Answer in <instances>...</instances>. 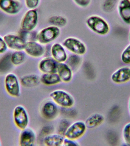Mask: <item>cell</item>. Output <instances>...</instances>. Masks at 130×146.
<instances>
[{
  "label": "cell",
  "instance_id": "1",
  "mask_svg": "<svg viewBox=\"0 0 130 146\" xmlns=\"http://www.w3.org/2000/svg\"><path fill=\"white\" fill-rule=\"evenodd\" d=\"M21 84L16 74L7 73L4 80L5 90L7 94L13 98H18L21 94Z\"/></svg>",
  "mask_w": 130,
  "mask_h": 146
},
{
  "label": "cell",
  "instance_id": "2",
  "mask_svg": "<svg viewBox=\"0 0 130 146\" xmlns=\"http://www.w3.org/2000/svg\"><path fill=\"white\" fill-rule=\"evenodd\" d=\"M86 23L90 29L99 35H105L109 33L110 30L109 24L100 16H90L87 19Z\"/></svg>",
  "mask_w": 130,
  "mask_h": 146
},
{
  "label": "cell",
  "instance_id": "3",
  "mask_svg": "<svg viewBox=\"0 0 130 146\" xmlns=\"http://www.w3.org/2000/svg\"><path fill=\"white\" fill-rule=\"evenodd\" d=\"M14 124L18 129L23 130L28 127L29 116L26 108L22 105L16 106L13 112Z\"/></svg>",
  "mask_w": 130,
  "mask_h": 146
},
{
  "label": "cell",
  "instance_id": "4",
  "mask_svg": "<svg viewBox=\"0 0 130 146\" xmlns=\"http://www.w3.org/2000/svg\"><path fill=\"white\" fill-rule=\"evenodd\" d=\"M60 29L55 26H50L43 28L36 35V40L41 44H47L51 43L59 36Z\"/></svg>",
  "mask_w": 130,
  "mask_h": 146
},
{
  "label": "cell",
  "instance_id": "5",
  "mask_svg": "<svg viewBox=\"0 0 130 146\" xmlns=\"http://www.w3.org/2000/svg\"><path fill=\"white\" fill-rule=\"evenodd\" d=\"M50 96L55 103L62 107L69 108L74 104L73 97L63 90H55L50 94Z\"/></svg>",
  "mask_w": 130,
  "mask_h": 146
},
{
  "label": "cell",
  "instance_id": "6",
  "mask_svg": "<svg viewBox=\"0 0 130 146\" xmlns=\"http://www.w3.org/2000/svg\"><path fill=\"white\" fill-rule=\"evenodd\" d=\"M38 21V14L35 9H29L23 17L21 28L23 30L32 31L35 28Z\"/></svg>",
  "mask_w": 130,
  "mask_h": 146
},
{
  "label": "cell",
  "instance_id": "7",
  "mask_svg": "<svg viewBox=\"0 0 130 146\" xmlns=\"http://www.w3.org/2000/svg\"><path fill=\"white\" fill-rule=\"evenodd\" d=\"M63 45L68 51L78 55H83L86 52L85 44L75 38H67L64 40Z\"/></svg>",
  "mask_w": 130,
  "mask_h": 146
},
{
  "label": "cell",
  "instance_id": "8",
  "mask_svg": "<svg viewBox=\"0 0 130 146\" xmlns=\"http://www.w3.org/2000/svg\"><path fill=\"white\" fill-rule=\"evenodd\" d=\"M8 48L14 51H23L26 42L19 34L9 33L3 36Z\"/></svg>",
  "mask_w": 130,
  "mask_h": 146
},
{
  "label": "cell",
  "instance_id": "9",
  "mask_svg": "<svg viewBox=\"0 0 130 146\" xmlns=\"http://www.w3.org/2000/svg\"><path fill=\"white\" fill-rule=\"evenodd\" d=\"M22 8V3L19 0H0V10L8 15H16Z\"/></svg>",
  "mask_w": 130,
  "mask_h": 146
},
{
  "label": "cell",
  "instance_id": "10",
  "mask_svg": "<svg viewBox=\"0 0 130 146\" xmlns=\"http://www.w3.org/2000/svg\"><path fill=\"white\" fill-rule=\"evenodd\" d=\"M86 128L84 122L81 121H76L69 125L64 135L67 139L75 140L84 135Z\"/></svg>",
  "mask_w": 130,
  "mask_h": 146
},
{
  "label": "cell",
  "instance_id": "11",
  "mask_svg": "<svg viewBox=\"0 0 130 146\" xmlns=\"http://www.w3.org/2000/svg\"><path fill=\"white\" fill-rule=\"evenodd\" d=\"M113 83L117 84H125L130 81V67L124 66L115 70L111 76Z\"/></svg>",
  "mask_w": 130,
  "mask_h": 146
},
{
  "label": "cell",
  "instance_id": "12",
  "mask_svg": "<svg viewBox=\"0 0 130 146\" xmlns=\"http://www.w3.org/2000/svg\"><path fill=\"white\" fill-rule=\"evenodd\" d=\"M24 51L29 56L34 58H40L44 53V49L40 43L34 40L26 42Z\"/></svg>",
  "mask_w": 130,
  "mask_h": 146
},
{
  "label": "cell",
  "instance_id": "13",
  "mask_svg": "<svg viewBox=\"0 0 130 146\" xmlns=\"http://www.w3.org/2000/svg\"><path fill=\"white\" fill-rule=\"evenodd\" d=\"M36 136L35 132L30 128L21 130L19 135V144L21 146H32L35 144Z\"/></svg>",
  "mask_w": 130,
  "mask_h": 146
},
{
  "label": "cell",
  "instance_id": "14",
  "mask_svg": "<svg viewBox=\"0 0 130 146\" xmlns=\"http://www.w3.org/2000/svg\"><path fill=\"white\" fill-rule=\"evenodd\" d=\"M117 8L121 19L125 23L130 25V0H120Z\"/></svg>",
  "mask_w": 130,
  "mask_h": 146
},
{
  "label": "cell",
  "instance_id": "15",
  "mask_svg": "<svg viewBox=\"0 0 130 146\" xmlns=\"http://www.w3.org/2000/svg\"><path fill=\"white\" fill-rule=\"evenodd\" d=\"M58 63L53 58L42 59L38 64V68L43 74L57 73Z\"/></svg>",
  "mask_w": 130,
  "mask_h": 146
},
{
  "label": "cell",
  "instance_id": "16",
  "mask_svg": "<svg viewBox=\"0 0 130 146\" xmlns=\"http://www.w3.org/2000/svg\"><path fill=\"white\" fill-rule=\"evenodd\" d=\"M51 54L52 58L59 63H63L66 61L67 55L64 47L59 43L52 45L51 48Z\"/></svg>",
  "mask_w": 130,
  "mask_h": 146
},
{
  "label": "cell",
  "instance_id": "17",
  "mask_svg": "<svg viewBox=\"0 0 130 146\" xmlns=\"http://www.w3.org/2000/svg\"><path fill=\"white\" fill-rule=\"evenodd\" d=\"M57 73L62 82H69L72 78V72L71 68L66 64L59 63L57 67Z\"/></svg>",
  "mask_w": 130,
  "mask_h": 146
},
{
  "label": "cell",
  "instance_id": "18",
  "mask_svg": "<svg viewBox=\"0 0 130 146\" xmlns=\"http://www.w3.org/2000/svg\"><path fill=\"white\" fill-rule=\"evenodd\" d=\"M104 120L105 117L103 115L96 113L89 116L84 123L87 128L93 129L101 125Z\"/></svg>",
  "mask_w": 130,
  "mask_h": 146
},
{
  "label": "cell",
  "instance_id": "19",
  "mask_svg": "<svg viewBox=\"0 0 130 146\" xmlns=\"http://www.w3.org/2000/svg\"><path fill=\"white\" fill-rule=\"evenodd\" d=\"M21 84L26 88H32L38 85L40 78L38 76L35 74H29L25 75L20 80Z\"/></svg>",
  "mask_w": 130,
  "mask_h": 146
},
{
  "label": "cell",
  "instance_id": "20",
  "mask_svg": "<svg viewBox=\"0 0 130 146\" xmlns=\"http://www.w3.org/2000/svg\"><path fill=\"white\" fill-rule=\"evenodd\" d=\"M40 80L43 84L46 85H55L61 81L57 73L43 74L41 76Z\"/></svg>",
  "mask_w": 130,
  "mask_h": 146
},
{
  "label": "cell",
  "instance_id": "21",
  "mask_svg": "<svg viewBox=\"0 0 130 146\" xmlns=\"http://www.w3.org/2000/svg\"><path fill=\"white\" fill-rule=\"evenodd\" d=\"M64 138L60 134H51L44 139V144L48 146H59L63 145Z\"/></svg>",
  "mask_w": 130,
  "mask_h": 146
},
{
  "label": "cell",
  "instance_id": "22",
  "mask_svg": "<svg viewBox=\"0 0 130 146\" xmlns=\"http://www.w3.org/2000/svg\"><path fill=\"white\" fill-rule=\"evenodd\" d=\"M42 114L47 118H53L56 115L58 108L53 103L48 102L43 105L42 107Z\"/></svg>",
  "mask_w": 130,
  "mask_h": 146
},
{
  "label": "cell",
  "instance_id": "23",
  "mask_svg": "<svg viewBox=\"0 0 130 146\" xmlns=\"http://www.w3.org/2000/svg\"><path fill=\"white\" fill-rule=\"evenodd\" d=\"M11 54H5L0 59V73L1 74L8 73L13 66L11 62Z\"/></svg>",
  "mask_w": 130,
  "mask_h": 146
},
{
  "label": "cell",
  "instance_id": "24",
  "mask_svg": "<svg viewBox=\"0 0 130 146\" xmlns=\"http://www.w3.org/2000/svg\"><path fill=\"white\" fill-rule=\"evenodd\" d=\"M10 57L13 66H18L22 64L25 61L26 54L22 51H15L11 54Z\"/></svg>",
  "mask_w": 130,
  "mask_h": 146
},
{
  "label": "cell",
  "instance_id": "25",
  "mask_svg": "<svg viewBox=\"0 0 130 146\" xmlns=\"http://www.w3.org/2000/svg\"><path fill=\"white\" fill-rule=\"evenodd\" d=\"M49 22L53 26L57 27H63L67 25V19L64 17L60 15L52 16L49 19Z\"/></svg>",
  "mask_w": 130,
  "mask_h": 146
},
{
  "label": "cell",
  "instance_id": "26",
  "mask_svg": "<svg viewBox=\"0 0 130 146\" xmlns=\"http://www.w3.org/2000/svg\"><path fill=\"white\" fill-rule=\"evenodd\" d=\"M122 135L125 144L130 146V122L126 123L123 127Z\"/></svg>",
  "mask_w": 130,
  "mask_h": 146
},
{
  "label": "cell",
  "instance_id": "27",
  "mask_svg": "<svg viewBox=\"0 0 130 146\" xmlns=\"http://www.w3.org/2000/svg\"><path fill=\"white\" fill-rule=\"evenodd\" d=\"M67 65L71 68H75L79 65L81 61V58L79 55L73 54L67 59Z\"/></svg>",
  "mask_w": 130,
  "mask_h": 146
},
{
  "label": "cell",
  "instance_id": "28",
  "mask_svg": "<svg viewBox=\"0 0 130 146\" xmlns=\"http://www.w3.org/2000/svg\"><path fill=\"white\" fill-rule=\"evenodd\" d=\"M117 4V0H105L103 4V9L105 12L112 11Z\"/></svg>",
  "mask_w": 130,
  "mask_h": 146
},
{
  "label": "cell",
  "instance_id": "29",
  "mask_svg": "<svg viewBox=\"0 0 130 146\" xmlns=\"http://www.w3.org/2000/svg\"><path fill=\"white\" fill-rule=\"evenodd\" d=\"M121 60L126 64H130V44L123 50L121 55Z\"/></svg>",
  "mask_w": 130,
  "mask_h": 146
},
{
  "label": "cell",
  "instance_id": "30",
  "mask_svg": "<svg viewBox=\"0 0 130 146\" xmlns=\"http://www.w3.org/2000/svg\"><path fill=\"white\" fill-rule=\"evenodd\" d=\"M69 125V122L67 120L65 119L62 120L59 123V127H58V132L59 134L62 135L64 134L65 132Z\"/></svg>",
  "mask_w": 130,
  "mask_h": 146
},
{
  "label": "cell",
  "instance_id": "31",
  "mask_svg": "<svg viewBox=\"0 0 130 146\" xmlns=\"http://www.w3.org/2000/svg\"><path fill=\"white\" fill-rule=\"evenodd\" d=\"M40 0H25V5L29 9H35L39 3Z\"/></svg>",
  "mask_w": 130,
  "mask_h": 146
},
{
  "label": "cell",
  "instance_id": "32",
  "mask_svg": "<svg viewBox=\"0 0 130 146\" xmlns=\"http://www.w3.org/2000/svg\"><path fill=\"white\" fill-rule=\"evenodd\" d=\"M8 47L3 37L0 35V54L6 53L8 50Z\"/></svg>",
  "mask_w": 130,
  "mask_h": 146
},
{
  "label": "cell",
  "instance_id": "33",
  "mask_svg": "<svg viewBox=\"0 0 130 146\" xmlns=\"http://www.w3.org/2000/svg\"><path fill=\"white\" fill-rule=\"evenodd\" d=\"M78 6L81 7H86L88 6L91 2V0H73Z\"/></svg>",
  "mask_w": 130,
  "mask_h": 146
},
{
  "label": "cell",
  "instance_id": "34",
  "mask_svg": "<svg viewBox=\"0 0 130 146\" xmlns=\"http://www.w3.org/2000/svg\"><path fill=\"white\" fill-rule=\"evenodd\" d=\"M62 145L66 146L78 145L77 143L75 142L74 141V140H71V139H67L66 138H65V139L64 138Z\"/></svg>",
  "mask_w": 130,
  "mask_h": 146
},
{
  "label": "cell",
  "instance_id": "35",
  "mask_svg": "<svg viewBox=\"0 0 130 146\" xmlns=\"http://www.w3.org/2000/svg\"><path fill=\"white\" fill-rule=\"evenodd\" d=\"M128 109L129 113L130 116V97L129 99L128 104Z\"/></svg>",
  "mask_w": 130,
  "mask_h": 146
},
{
  "label": "cell",
  "instance_id": "36",
  "mask_svg": "<svg viewBox=\"0 0 130 146\" xmlns=\"http://www.w3.org/2000/svg\"><path fill=\"white\" fill-rule=\"evenodd\" d=\"M129 41L130 42V31L129 34Z\"/></svg>",
  "mask_w": 130,
  "mask_h": 146
},
{
  "label": "cell",
  "instance_id": "37",
  "mask_svg": "<svg viewBox=\"0 0 130 146\" xmlns=\"http://www.w3.org/2000/svg\"><path fill=\"white\" fill-rule=\"evenodd\" d=\"M1 145H1V139H0V146H1Z\"/></svg>",
  "mask_w": 130,
  "mask_h": 146
}]
</instances>
